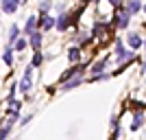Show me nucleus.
<instances>
[{
    "label": "nucleus",
    "mask_w": 146,
    "mask_h": 140,
    "mask_svg": "<svg viewBox=\"0 0 146 140\" xmlns=\"http://www.w3.org/2000/svg\"><path fill=\"white\" fill-rule=\"evenodd\" d=\"M107 61H109V57H103L100 61H96V64L92 66V72H94V74H92V79H96V77H103L100 72L105 70V66H107Z\"/></svg>",
    "instance_id": "obj_1"
},
{
    "label": "nucleus",
    "mask_w": 146,
    "mask_h": 140,
    "mask_svg": "<svg viewBox=\"0 0 146 140\" xmlns=\"http://www.w3.org/2000/svg\"><path fill=\"white\" fill-rule=\"evenodd\" d=\"M116 55H118V61H124V59H129V57L133 59V53H131V50H124V46H122L120 40L116 42Z\"/></svg>",
    "instance_id": "obj_2"
},
{
    "label": "nucleus",
    "mask_w": 146,
    "mask_h": 140,
    "mask_svg": "<svg viewBox=\"0 0 146 140\" xmlns=\"http://www.w3.org/2000/svg\"><path fill=\"white\" fill-rule=\"evenodd\" d=\"M39 26H42L44 31H50L52 26H57V20L52 18V15H42V20H39Z\"/></svg>",
    "instance_id": "obj_3"
},
{
    "label": "nucleus",
    "mask_w": 146,
    "mask_h": 140,
    "mask_svg": "<svg viewBox=\"0 0 146 140\" xmlns=\"http://www.w3.org/2000/svg\"><path fill=\"white\" fill-rule=\"evenodd\" d=\"M37 24H39V20H37V18H29V20H26V24H24V33H26V35H35V33H37V31H35V26Z\"/></svg>",
    "instance_id": "obj_4"
},
{
    "label": "nucleus",
    "mask_w": 146,
    "mask_h": 140,
    "mask_svg": "<svg viewBox=\"0 0 146 140\" xmlns=\"http://www.w3.org/2000/svg\"><path fill=\"white\" fill-rule=\"evenodd\" d=\"M70 22H72V20H70V15H68V13H63V15H59V18H57V29H59V31H66L68 26H70Z\"/></svg>",
    "instance_id": "obj_5"
},
{
    "label": "nucleus",
    "mask_w": 146,
    "mask_h": 140,
    "mask_svg": "<svg viewBox=\"0 0 146 140\" xmlns=\"http://www.w3.org/2000/svg\"><path fill=\"white\" fill-rule=\"evenodd\" d=\"M18 5H20V0H5V2H2V11L5 13H13L15 9H18Z\"/></svg>",
    "instance_id": "obj_6"
},
{
    "label": "nucleus",
    "mask_w": 146,
    "mask_h": 140,
    "mask_svg": "<svg viewBox=\"0 0 146 140\" xmlns=\"http://www.w3.org/2000/svg\"><path fill=\"white\" fill-rule=\"evenodd\" d=\"M127 42H129V46H131V48H133V50H135V48H140L142 44H144V42H142V37L137 35V33H131Z\"/></svg>",
    "instance_id": "obj_7"
},
{
    "label": "nucleus",
    "mask_w": 146,
    "mask_h": 140,
    "mask_svg": "<svg viewBox=\"0 0 146 140\" xmlns=\"http://www.w3.org/2000/svg\"><path fill=\"white\" fill-rule=\"evenodd\" d=\"M2 61H5L7 66H11V64H13V46H5V55H2Z\"/></svg>",
    "instance_id": "obj_8"
},
{
    "label": "nucleus",
    "mask_w": 146,
    "mask_h": 140,
    "mask_svg": "<svg viewBox=\"0 0 146 140\" xmlns=\"http://www.w3.org/2000/svg\"><path fill=\"white\" fill-rule=\"evenodd\" d=\"M81 81H83V79H81V77H76V79L68 81V83H63V85H61V90H63V92H68V90H72V88H79V85H81Z\"/></svg>",
    "instance_id": "obj_9"
},
{
    "label": "nucleus",
    "mask_w": 146,
    "mask_h": 140,
    "mask_svg": "<svg viewBox=\"0 0 146 140\" xmlns=\"http://www.w3.org/2000/svg\"><path fill=\"white\" fill-rule=\"evenodd\" d=\"M68 59L70 61H79L81 59V48L79 46H72V48L68 50Z\"/></svg>",
    "instance_id": "obj_10"
},
{
    "label": "nucleus",
    "mask_w": 146,
    "mask_h": 140,
    "mask_svg": "<svg viewBox=\"0 0 146 140\" xmlns=\"http://www.w3.org/2000/svg\"><path fill=\"white\" fill-rule=\"evenodd\" d=\"M31 46L35 48V53H39V46H42V33H35V35H31Z\"/></svg>",
    "instance_id": "obj_11"
},
{
    "label": "nucleus",
    "mask_w": 146,
    "mask_h": 140,
    "mask_svg": "<svg viewBox=\"0 0 146 140\" xmlns=\"http://www.w3.org/2000/svg\"><path fill=\"white\" fill-rule=\"evenodd\" d=\"M140 9H144V5H142V2H129V5H127V13H129V15L137 13Z\"/></svg>",
    "instance_id": "obj_12"
},
{
    "label": "nucleus",
    "mask_w": 146,
    "mask_h": 140,
    "mask_svg": "<svg viewBox=\"0 0 146 140\" xmlns=\"http://www.w3.org/2000/svg\"><path fill=\"white\" fill-rule=\"evenodd\" d=\"M18 35H20V29L13 24V26H11V31H9V46H11V42H18V40H20Z\"/></svg>",
    "instance_id": "obj_13"
},
{
    "label": "nucleus",
    "mask_w": 146,
    "mask_h": 140,
    "mask_svg": "<svg viewBox=\"0 0 146 140\" xmlns=\"http://www.w3.org/2000/svg\"><path fill=\"white\" fill-rule=\"evenodd\" d=\"M142 121H144V116H142V112H137V114H135V118H133V123H131V131H135V129H140Z\"/></svg>",
    "instance_id": "obj_14"
},
{
    "label": "nucleus",
    "mask_w": 146,
    "mask_h": 140,
    "mask_svg": "<svg viewBox=\"0 0 146 140\" xmlns=\"http://www.w3.org/2000/svg\"><path fill=\"white\" fill-rule=\"evenodd\" d=\"M42 61H44L42 53H35V55H33V64H31V66H33V68H37V66H42Z\"/></svg>",
    "instance_id": "obj_15"
},
{
    "label": "nucleus",
    "mask_w": 146,
    "mask_h": 140,
    "mask_svg": "<svg viewBox=\"0 0 146 140\" xmlns=\"http://www.w3.org/2000/svg\"><path fill=\"white\" fill-rule=\"evenodd\" d=\"M9 131H11V123H7L5 127H2V131H0V140H7V136H9Z\"/></svg>",
    "instance_id": "obj_16"
},
{
    "label": "nucleus",
    "mask_w": 146,
    "mask_h": 140,
    "mask_svg": "<svg viewBox=\"0 0 146 140\" xmlns=\"http://www.w3.org/2000/svg\"><path fill=\"white\" fill-rule=\"evenodd\" d=\"M103 29H105V24L96 22V24H94V35H96V37H100V35H103Z\"/></svg>",
    "instance_id": "obj_17"
},
{
    "label": "nucleus",
    "mask_w": 146,
    "mask_h": 140,
    "mask_svg": "<svg viewBox=\"0 0 146 140\" xmlns=\"http://www.w3.org/2000/svg\"><path fill=\"white\" fill-rule=\"evenodd\" d=\"M15 48H18V50H22V48H26V40H24V37H20L18 42H15Z\"/></svg>",
    "instance_id": "obj_18"
},
{
    "label": "nucleus",
    "mask_w": 146,
    "mask_h": 140,
    "mask_svg": "<svg viewBox=\"0 0 146 140\" xmlns=\"http://www.w3.org/2000/svg\"><path fill=\"white\" fill-rule=\"evenodd\" d=\"M142 72L146 74V59H144V64H142Z\"/></svg>",
    "instance_id": "obj_19"
},
{
    "label": "nucleus",
    "mask_w": 146,
    "mask_h": 140,
    "mask_svg": "<svg viewBox=\"0 0 146 140\" xmlns=\"http://www.w3.org/2000/svg\"><path fill=\"white\" fill-rule=\"evenodd\" d=\"M144 11H146V5H144Z\"/></svg>",
    "instance_id": "obj_20"
},
{
    "label": "nucleus",
    "mask_w": 146,
    "mask_h": 140,
    "mask_svg": "<svg viewBox=\"0 0 146 140\" xmlns=\"http://www.w3.org/2000/svg\"><path fill=\"white\" fill-rule=\"evenodd\" d=\"M144 46H146V42H144Z\"/></svg>",
    "instance_id": "obj_21"
}]
</instances>
